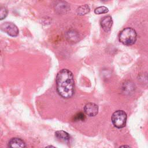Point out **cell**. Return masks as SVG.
<instances>
[{
	"label": "cell",
	"mask_w": 148,
	"mask_h": 148,
	"mask_svg": "<svg viewBox=\"0 0 148 148\" xmlns=\"http://www.w3.org/2000/svg\"><path fill=\"white\" fill-rule=\"evenodd\" d=\"M58 94L64 98L72 97L75 92V82L72 72L67 69L60 71L56 77Z\"/></svg>",
	"instance_id": "6da1fadb"
},
{
	"label": "cell",
	"mask_w": 148,
	"mask_h": 148,
	"mask_svg": "<svg viewBox=\"0 0 148 148\" xmlns=\"http://www.w3.org/2000/svg\"><path fill=\"white\" fill-rule=\"evenodd\" d=\"M119 41L124 45L131 46L134 45L137 39V34L135 30L132 28L123 29L119 34Z\"/></svg>",
	"instance_id": "7a4b0ae2"
},
{
	"label": "cell",
	"mask_w": 148,
	"mask_h": 148,
	"mask_svg": "<svg viewBox=\"0 0 148 148\" xmlns=\"http://www.w3.org/2000/svg\"><path fill=\"white\" fill-rule=\"evenodd\" d=\"M127 114L123 110H116L112 116V122L113 125L117 128H121L125 127L127 122Z\"/></svg>",
	"instance_id": "3957f363"
},
{
	"label": "cell",
	"mask_w": 148,
	"mask_h": 148,
	"mask_svg": "<svg viewBox=\"0 0 148 148\" xmlns=\"http://www.w3.org/2000/svg\"><path fill=\"white\" fill-rule=\"evenodd\" d=\"M1 29L2 31L12 37L17 36L19 33L17 27L14 24L10 22H5L2 24Z\"/></svg>",
	"instance_id": "277c9868"
},
{
	"label": "cell",
	"mask_w": 148,
	"mask_h": 148,
	"mask_svg": "<svg viewBox=\"0 0 148 148\" xmlns=\"http://www.w3.org/2000/svg\"><path fill=\"white\" fill-rule=\"evenodd\" d=\"M84 112L88 116H95L98 113V106L92 102L87 103L84 107Z\"/></svg>",
	"instance_id": "5b68a950"
},
{
	"label": "cell",
	"mask_w": 148,
	"mask_h": 148,
	"mask_svg": "<svg viewBox=\"0 0 148 148\" xmlns=\"http://www.w3.org/2000/svg\"><path fill=\"white\" fill-rule=\"evenodd\" d=\"M113 20L110 16H107L102 18L101 21V25L103 31L106 32H109L112 28Z\"/></svg>",
	"instance_id": "8992f818"
},
{
	"label": "cell",
	"mask_w": 148,
	"mask_h": 148,
	"mask_svg": "<svg viewBox=\"0 0 148 148\" xmlns=\"http://www.w3.org/2000/svg\"><path fill=\"white\" fill-rule=\"evenodd\" d=\"M8 146L10 147H25V142L20 138H12L9 141Z\"/></svg>",
	"instance_id": "52a82bcc"
},
{
	"label": "cell",
	"mask_w": 148,
	"mask_h": 148,
	"mask_svg": "<svg viewBox=\"0 0 148 148\" xmlns=\"http://www.w3.org/2000/svg\"><path fill=\"white\" fill-rule=\"evenodd\" d=\"M55 136L58 140L64 142H68L71 139L69 134L62 130L56 131L55 132Z\"/></svg>",
	"instance_id": "ba28073f"
},
{
	"label": "cell",
	"mask_w": 148,
	"mask_h": 148,
	"mask_svg": "<svg viewBox=\"0 0 148 148\" xmlns=\"http://www.w3.org/2000/svg\"><path fill=\"white\" fill-rule=\"evenodd\" d=\"M66 38L67 40L71 42L75 43L79 40V35L78 33L74 30H70L66 33Z\"/></svg>",
	"instance_id": "9c48e42d"
},
{
	"label": "cell",
	"mask_w": 148,
	"mask_h": 148,
	"mask_svg": "<svg viewBox=\"0 0 148 148\" xmlns=\"http://www.w3.org/2000/svg\"><path fill=\"white\" fill-rule=\"evenodd\" d=\"M56 9L60 12H65L66 10L69 9V6L68 4L64 1H59L56 4Z\"/></svg>",
	"instance_id": "30bf717a"
},
{
	"label": "cell",
	"mask_w": 148,
	"mask_h": 148,
	"mask_svg": "<svg viewBox=\"0 0 148 148\" xmlns=\"http://www.w3.org/2000/svg\"><path fill=\"white\" fill-rule=\"evenodd\" d=\"M90 7L88 6V5L86 4L79 6L76 10V13L79 16H83L88 13L90 12Z\"/></svg>",
	"instance_id": "8fae6325"
},
{
	"label": "cell",
	"mask_w": 148,
	"mask_h": 148,
	"mask_svg": "<svg viewBox=\"0 0 148 148\" xmlns=\"http://www.w3.org/2000/svg\"><path fill=\"white\" fill-rule=\"evenodd\" d=\"M109 12V9L103 6H99L97 8L95 9L94 10V13L97 14H104L106 13Z\"/></svg>",
	"instance_id": "7c38bea8"
},
{
	"label": "cell",
	"mask_w": 148,
	"mask_h": 148,
	"mask_svg": "<svg viewBox=\"0 0 148 148\" xmlns=\"http://www.w3.org/2000/svg\"><path fill=\"white\" fill-rule=\"evenodd\" d=\"M86 119V116L83 113L79 112L73 117V121H84Z\"/></svg>",
	"instance_id": "4fadbf2b"
},
{
	"label": "cell",
	"mask_w": 148,
	"mask_h": 148,
	"mask_svg": "<svg viewBox=\"0 0 148 148\" xmlns=\"http://www.w3.org/2000/svg\"><path fill=\"white\" fill-rule=\"evenodd\" d=\"M8 15V10L5 7H1V12H0V17L1 20H3Z\"/></svg>",
	"instance_id": "5bb4252c"
},
{
	"label": "cell",
	"mask_w": 148,
	"mask_h": 148,
	"mask_svg": "<svg viewBox=\"0 0 148 148\" xmlns=\"http://www.w3.org/2000/svg\"><path fill=\"white\" fill-rule=\"evenodd\" d=\"M120 147H130L129 146H126V145H125V146H121Z\"/></svg>",
	"instance_id": "9a60e30c"
},
{
	"label": "cell",
	"mask_w": 148,
	"mask_h": 148,
	"mask_svg": "<svg viewBox=\"0 0 148 148\" xmlns=\"http://www.w3.org/2000/svg\"><path fill=\"white\" fill-rule=\"evenodd\" d=\"M102 1H103V2H106V1H109V0H101Z\"/></svg>",
	"instance_id": "2e32d148"
}]
</instances>
